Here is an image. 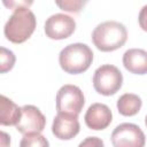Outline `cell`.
<instances>
[{
  "label": "cell",
  "instance_id": "cell-1",
  "mask_svg": "<svg viewBox=\"0 0 147 147\" xmlns=\"http://www.w3.org/2000/svg\"><path fill=\"white\" fill-rule=\"evenodd\" d=\"M127 39V30L117 21H106L98 24L92 32V41L101 52H113L121 48Z\"/></svg>",
  "mask_w": 147,
  "mask_h": 147
},
{
  "label": "cell",
  "instance_id": "cell-5",
  "mask_svg": "<svg viewBox=\"0 0 147 147\" xmlns=\"http://www.w3.org/2000/svg\"><path fill=\"white\" fill-rule=\"evenodd\" d=\"M55 101L57 113H67L78 116L83 110L85 98L78 86L65 84L57 91Z\"/></svg>",
  "mask_w": 147,
  "mask_h": 147
},
{
  "label": "cell",
  "instance_id": "cell-7",
  "mask_svg": "<svg viewBox=\"0 0 147 147\" xmlns=\"http://www.w3.org/2000/svg\"><path fill=\"white\" fill-rule=\"evenodd\" d=\"M45 33L48 38L61 40L70 37L76 29V21L63 13L51 15L45 22Z\"/></svg>",
  "mask_w": 147,
  "mask_h": 147
},
{
  "label": "cell",
  "instance_id": "cell-4",
  "mask_svg": "<svg viewBox=\"0 0 147 147\" xmlns=\"http://www.w3.org/2000/svg\"><path fill=\"white\" fill-rule=\"evenodd\" d=\"M123 84V75L119 69L113 64H102L93 75L94 90L102 95L115 94Z\"/></svg>",
  "mask_w": 147,
  "mask_h": 147
},
{
  "label": "cell",
  "instance_id": "cell-20",
  "mask_svg": "<svg viewBox=\"0 0 147 147\" xmlns=\"http://www.w3.org/2000/svg\"><path fill=\"white\" fill-rule=\"evenodd\" d=\"M145 124H146V126H147V115H146V117H145Z\"/></svg>",
  "mask_w": 147,
  "mask_h": 147
},
{
  "label": "cell",
  "instance_id": "cell-14",
  "mask_svg": "<svg viewBox=\"0 0 147 147\" xmlns=\"http://www.w3.org/2000/svg\"><path fill=\"white\" fill-rule=\"evenodd\" d=\"M20 147H49V142L40 133L24 134L21 139Z\"/></svg>",
  "mask_w": 147,
  "mask_h": 147
},
{
  "label": "cell",
  "instance_id": "cell-9",
  "mask_svg": "<svg viewBox=\"0 0 147 147\" xmlns=\"http://www.w3.org/2000/svg\"><path fill=\"white\" fill-rule=\"evenodd\" d=\"M79 130L80 125L78 122V116L76 115L57 113V115L53 119L52 132L57 139L70 140L78 134Z\"/></svg>",
  "mask_w": 147,
  "mask_h": 147
},
{
  "label": "cell",
  "instance_id": "cell-17",
  "mask_svg": "<svg viewBox=\"0 0 147 147\" xmlns=\"http://www.w3.org/2000/svg\"><path fill=\"white\" fill-rule=\"evenodd\" d=\"M78 147H105V144L98 137H87L78 145Z\"/></svg>",
  "mask_w": 147,
  "mask_h": 147
},
{
  "label": "cell",
  "instance_id": "cell-3",
  "mask_svg": "<svg viewBox=\"0 0 147 147\" xmlns=\"http://www.w3.org/2000/svg\"><path fill=\"white\" fill-rule=\"evenodd\" d=\"M93 61V52L82 42L67 45L59 54V63L67 74L77 75L86 71Z\"/></svg>",
  "mask_w": 147,
  "mask_h": 147
},
{
  "label": "cell",
  "instance_id": "cell-2",
  "mask_svg": "<svg viewBox=\"0 0 147 147\" xmlns=\"http://www.w3.org/2000/svg\"><path fill=\"white\" fill-rule=\"evenodd\" d=\"M36 25V16L29 9V7H18L14 9L13 14L6 22L3 32L9 41L14 44H21L31 37Z\"/></svg>",
  "mask_w": 147,
  "mask_h": 147
},
{
  "label": "cell",
  "instance_id": "cell-16",
  "mask_svg": "<svg viewBox=\"0 0 147 147\" xmlns=\"http://www.w3.org/2000/svg\"><path fill=\"white\" fill-rule=\"evenodd\" d=\"M56 5L65 11L70 13H79L82 10V7L85 5V1L80 0H65V1H56Z\"/></svg>",
  "mask_w": 147,
  "mask_h": 147
},
{
  "label": "cell",
  "instance_id": "cell-13",
  "mask_svg": "<svg viewBox=\"0 0 147 147\" xmlns=\"http://www.w3.org/2000/svg\"><path fill=\"white\" fill-rule=\"evenodd\" d=\"M142 106L140 96L134 93H124L117 100L118 113L123 116H133L138 114Z\"/></svg>",
  "mask_w": 147,
  "mask_h": 147
},
{
  "label": "cell",
  "instance_id": "cell-18",
  "mask_svg": "<svg viewBox=\"0 0 147 147\" xmlns=\"http://www.w3.org/2000/svg\"><path fill=\"white\" fill-rule=\"evenodd\" d=\"M138 21H139V25L144 31H147V5H145L139 13L138 16Z\"/></svg>",
  "mask_w": 147,
  "mask_h": 147
},
{
  "label": "cell",
  "instance_id": "cell-10",
  "mask_svg": "<svg viewBox=\"0 0 147 147\" xmlns=\"http://www.w3.org/2000/svg\"><path fill=\"white\" fill-rule=\"evenodd\" d=\"M84 119L87 127H90L91 130L99 131L106 129L111 123L113 114L107 105L95 102L88 107V109L85 113Z\"/></svg>",
  "mask_w": 147,
  "mask_h": 147
},
{
  "label": "cell",
  "instance_id": "cell-11",
  "mask_svg": "<svg viewBox=\"0 0 147 147\" xmlns=\"http://www.w3.org/2000/svg\"><path fill=\"white\" fill-rule=\"evenodd\" d=\"M123 64L127 71L136 75L147 74V51L130 48L123 54Z\"/></svg>",
  "mask_w": 147,
  "mask_h": 147
},
{
  "label": "cell",
  "instance_id": "cell-12",
  "mask_svg": "<svg viewBox=\"0 0 147 147\" xmlns=\"http://www.w3.org/2000/svg\"><path fill=\"white\" fill-rule=\"evenodd\" d=\"M22 116V108L6 95L0 96V123L1 125H17Z\"/></svg>",
  "mask_w": 147,
  "mask_h": 147
},
{
  "label": "cell",
  "instance_id": "cell-8",
  "mask_svg": "<svg viewBox=\"0 0 147 147\" xmlns=\"http://www.w3.org/2000/svg\"><path fill=\"white\" fill-rule=\"evenodd\" d=\"M22 108V116L16 125V130L23 134L40 133L46 125L44 114L32 105H25Z\"/></svg>",
  "mask_w": 147,
  "mask_h": 147
},
{
  "label": "cell",
  "instance_id": "cell-6",
  "mask_svg": "<svg viewBox=\"0 0 147 147\" xmlns=\"http://www.w3.org/2000/svg\"><path fill=\"white\" fill-rule=\"evenodd\" d=\"M114 147H145L146 137L142 130L133 123H122L111 133Z\"/></svg>",
  "mask_w": 147,
  "mask_h": 147
},
{
  "label": "cell",
  "instance_id": "cell-19",
  "mask_svg": "<svg viewBox=\"0 0 147 147\" xmlns=\"http://www.w3.org/2000/svg\"><path fill=\"white\" fill-rule=\"evenodd\" d=\"M10 144V137L6 132H1V147H7Z\"/></svg>",
  "mask_w": 147,
  "mask_h": 147
},
{
  "label": "cell",
  "instance_id": "cell-15",
  "mask_svg": "<svg viewBox=\"0 0 147 147\" xmlns=\"http://www.w3.org/2000/svg\"><path fill=\"white\" fill-rule=\"evenodd\" d=\"M15 61H16L15 54L10 49H7L6 47L0 48V72L1 74H5L11 70L15 64Z\"/></svg>",
  "mask_w": 147,
  "mask_h": 147
}]
</instances>
